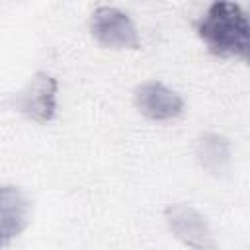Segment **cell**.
I'll return each instance as SVG.
<instances>
[{"instance_id":"6da1fadb","label":"cell","mask_w":250,"mask_h":250,"mask_svg":"<svg viewBox=\"0 0 250 250\" xmlns=\"http://www.w3.org/2000/svg\"><path fill=\"white\" fill-rule=\"evenodd\" d=\"M197 35L217 57H240L250 64V18L234 2H213L195 23Z\"/></svg>"},{"instance_id":"7a4b0ae2","label":"cell","mask_w":250,"mask_h":250,"mask_svg":"<svg viewBox=\"0 0 250 250\" xmlns=\"http://www.w3.org/2000/svg\"><path fill=\"white\" fill-rule=\"evenodd\" d=\"M92 37L107 49H139V33L133 20L113 6H100L90 20Z\"/></svg>"},{"instance_id":"3957f363","label":"cell","mask_w":250,"mask_h":250,"mask_svg":"<svg viewBox=\"0 0 250 250\" xmlns=\"http://www.w3.org/2000/svg\"><path fill=\"white\" fill-rule=\"evenodd\" d=\"M170 232L188 248L215 250V236L207 219L188 203H172L164 209Z\"/></svg>"},{"instance_id":"277c9868","label":"cell","mask_w":250,"mask_h":250,"mask_svg":"<svg viewBox=\"0 0 250 250\" xmlns=\"http://www.w3.org/2000/svg\"><path fill=\"white\" fill-rule=\"evenodd\" d=\"M57 80L47 72H35L33 78L16 94V109L35 123H49L57 115Z\"/></svg>"},{"instance_id":"5b68a950","label":"cell","mask_w":250,"mask_h":250,"mask_svg":"<svg viewBox=\"0 0 250 250\" xmlns=\"http://www.w3.org/2000/svg\"><path fill=\"white\" fill-rule=\"evenodd\" d=\"M133 98L137 109L152 121H170L184 111L182 96L156 80H148L137 86Z\"/></svg>"},{"instance_id":"8992f818","label":"cell","mask_w":250,"mask_h":250,"mask_svg":"<svg viewBox=\"0 0 250 250\" xmlns=\"http://www.w3.org/2000/svg\"><path fill=\"white\" fill-rule=\"evenodd\" d=\"M31 221V201L16 186L0 188V232L2 246H8L12 238L20 236Z\"/></svg>"},{"instance_id":"52a82bcc","label":"cell","mask_w":250,"mask_h":250,"mask_svg":"<svg viewBox=\"0 0 250 250\" xmlns=\"http://www.w3.org/2000/svg\"><path fill=\"white\" fill-rule=\"evenodd\" d=\"M199 164L211 174H223L230 164V145L219 133H203L195 143Z\"/></svg>"}]
</instances>
